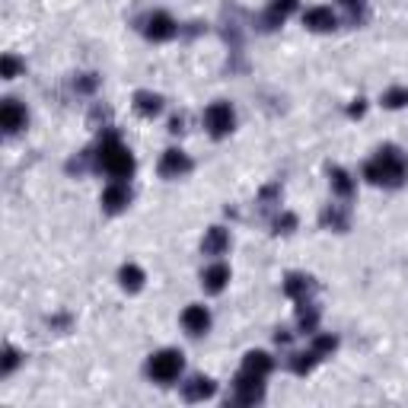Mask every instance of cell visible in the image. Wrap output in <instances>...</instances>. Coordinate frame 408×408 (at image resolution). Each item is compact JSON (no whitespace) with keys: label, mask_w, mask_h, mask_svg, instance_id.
<instances>
[{"label":"cell","mask_w":408,"mask_h":408,"mask_svg":"<svg viewBox=\"0 0 408 408\" xmlns=\"http://www.w3.org/2000/svg\"><path fill=\"white\" fill-rule=\"evenodd\" d=\"M363 175L373 185H383V189H399L402 182L408 179V159L402 157L395 147H383L377 150V157L363 166Z\"/></svg>","instance_id":"obj_1"},{"label":"cell","mask_w":408,"mask_h":408,"mask_svg":"<svg viewBox=\"0 0 408 408\" xmlns=\"http://www.w3.org/2000/svg\"><path fill=\"white\" fill-rule=\"evenodd\" d=\"M93 157H96V166L102 169L106 175H112L115 182L131 179V173H134V157H131V150L121 144L115 134H106V137H102Z\"/></svg>","instance_id":"obj_2"},{"label":"cell","mask_w":408,"mask_h":408,"mask_svg":"<svg viewBox=\"0 0 408 408\" xmlns=\"http://www.w3.org/2000/svg\"><path fill=\"white\" fill-rule=\"evenodd\" d=\"M182 367H185V361H182V351H157V354L147 361V373H150V379H157V383H173V379H179Z\"/></svg>","instance_id":"obj_3"},{"label":"cell","mask_w":408,"mask_h":408,"mask_svg":"<svg viewBox=\"0 0 408 408\" xmlns=\"http://www.w3.org/2000/svg\"><path fill=\"white\" fill-rule=\"evenodd\" d=\"M204 128L211 131V137H227L236 128V112L230 102H211L204 112Z\"/></svg>","instance_id":"obj_4"},{"label":"cell","mask_w":408,"mask_h":408,"mask_svg":"<svg viewBox=\"0 0 408 408\" xmlns=\"http://www.w3.org/2000/svg\"><path fill=\"white\" fill-rule=\"evenodd\" d=\"M265 399V377L242 370L233 383V402L236 405H256Z\"/></svg>","instance_id":"obj_5"},{"label":"cell","mask_w":408,"mask_h":408,"mask_svg":"<svg viewBox=\"0 0 408 408\" xmlns=\"http://www.w3.org/2000/svg\"><path fill=\"white\" fill-rule=\"evenodd\" d=\"M175 32H179V26H175V19L169 13H150L144 19V36L150 42H169Z\"/></svg>","instance_id":"obj_6"},{"label":"cell","mask_w":408,"mask_h":408,"mask_svg":"<svg viewBox=\"0 0 408 408\" xmlns=\"http://www.w3.org/2000/svg\"><path fill=\"white\" fill-rule=\"evenodd\" d=\"M26 121H29V115H26V109L19 106L16 99H7V102L0 106V125H3L7 134H16L19 128H26Z\"/></svg>","instance_id":"obj_7"},{"label":"cell","mask_w":408,"mask_h":408,"mask_svg":"<svg viewBox=\"0 0 408 408\" xmlns=\"http://www.w3.org/2000/svg\"><path fill=\"white\" fill-rule=\"evenodd\" d=\"M128 204H131V189L125 185V182H112V185L102 191V207H106L109 214L125 211Z\"/></svg>","instance_id":"obj_8"},{"label":"cell","mask_w":408,"mask_h":408,"mask_svg":"<svg viewBox=\"0 0 408 408\" xmlns=\"http://www.w3.org/2000/svg\"><path fill=\"white\" fill-rule=\"evenodd\" d=\"M303 26L313 32H332L338 26V19H335V13L329 7H310L303 13Z\"/></svg>","instance_id":"obj_9"},{"label":"cell","mask_w":408,"mask_h":408,"mask_svg":"<svg viewBox=\"0 0 408 408\" xmlns=\"http://www.w3.org/2000/svg\"><path fill=\"white\" fill-rule=\"evenodd\" d=\"M294 10H297V0H268V10H265V16H262V26L265 29H278Z\"/></svg>","instance_id":"obj_10"},{"label":"cell","mask_w":408,"mask_h":408,"mask_svg":"<svg viewBox=\"0 0 408 408\" xmlns=\"http://www.w3.org/2000/svg\"><path fill=\"white\" fill-rule=\"evenodd\" d=\"M182 325H185V332L189 335H204L207 329H211V313H207V306H189V310L182 313Z\"/></svg>","instance_id":"obj_11"},{"label":"cell","mask_w":408,"mask_h":408,"mask_svg":"<svg viewBox=\"0 0 408 408\" xmlns=\"http://www.w3.org/2000/svg\"><path fill=\"white\" fill-rule=\"evenodd\" d=\"M189 169H191V159L182 150H166L163 159H159V173L166 175V179H179V175H185Z\"/></svg>","instance_id":"obj_12"},{"label":"cell","mask_w":408,"mask_h":408,"mask_svg":"<svg viewBox=\"0 0 408 408\" xmlns=\"http://www.w3.org/2000/svg\"><path fill=\"white\" fill-rule=\"evenodd\" d=\"M227 281H230V268L223 262H214L211 268H204V274H201V284L207 294H220V290L227 288Z\"/></svg>","instance_id":"obj_13"},{"label":"cell","mask_w":408,"mask_h":408,"mask_svg":"<svg viewBox=\"0 0 408 408\" xmlns=\"http://www.w3.org/2000/svg\"><path fill=\"white\" fill-rule=\"evenodd\" d=\"M316 290V284H313L310 274H300V272H290L288 278H284V294L294 297V300H306V297Z\"/></svg>","instance_id":"obj_14"},{"label":"cell","mask_w":408,"mask_h":408,"mask_svg":"<svg viewBox=\"0 0 408 408\" xmlns=\"http://www.w3.org/2000/svg\"><path fill=\"white\" fill-rule=\"evenodd\" d=\"M182 393H185L189 402H204V399H211V395L217 393V383H214L211 377H191Z\"/></svg>","instance_id":"obj_15"},{"label":"cell","mask_w":408,"mask_h":408,"mask_svg":"<svg viewBox=\"0 0 408 408\" xmlns=\"http://www.w3.org/2000/svg\"><path fill=\"white\" fill-rule=\"evenodd\" d=\"M201 249H204V256H223L230 249V233L223 227H211L201 240Z\"/></svg>","instance_id":"obj_16"},{"label":"cell","mask_w":408,"mask_h":408,"mask_svg":"<svg viewBox=\"0 0 408 408\" xmlns=\"http://www.w3.org/2000/svg\"><path fill=\"white\" fill-rule=\"evenodd\" d=\"M134 109L144 115V118H153V115H159V109H163V99L150 90H141V93H134Z\"/></svg>","instance_id":"obj_17"},{"label":"cell","mask_w":408,"mask_h":408,"mask_svg":"<svg viewBox=\"0 0 408 408\" xmlns=\"http://www.w3.org/2000/svg\"><path fill=\"white\" fill-rule=\"evenodd\" d=\"M322 227L335 230V233H345V230H348V211H345L341 204H329L322 211Z\"/></svg>","instance_id":"obj_18"},{"label":"cell","mask_w":408,"mask_h":408,"mask_svg":"<svg viewBox=\"0 0 408 408\" xmlns=\"http://www.w3.org/2000/svg\"><path fill=\"white\" fill-rule=\"evenodd\" d=\"M274 367V361L265 351H249L246 354V361H242V370H249V373H258V377H268Z\"/></svg>","instance_id":"obj_19"},{"label":"cell","mask_w":408,"mask_h":408,"mask_svg":"<svg viewBox=\"0 0 408 408\" xmlns=\"http://www.w3.org/2000/svg\"><path fill=\"white\" fill-rule=\"evenodd\" d=\"M329 182H332V191H335V195H341V198H351V195H354V179H351V175L345 173L341 166L329 169Z\"/></svg>","instance_id":"obj_20"},{"label":"cell","mask_w":408,"mask_h":408,"mask_svg":"<svg viewBox=\"0 0 408 408\" xmlns=\"http://www.w3.org/2000/svg\"><path fill=\"white\" fill-rule=\"evenodd\" d=\"M297 322H300V329H303V332L316 335V329H319V310L313 306V303L300 300V313H297Z\"/></svg>","instance_id":"obj_21"},{"label":"cell","mask_w":408,"mask_h":408,"mask_svg":"<svg viewBox=\"0 0 408 408\" xmlns=\"http://www.w3.org/2000/svg\"><path fill=\"white\" fill-rule=\"evenodd\" d=\"M118 281H121V288L134 294V290L144 288V272H141L137 265H125V268L118 272Z\"/></svg>","instance_id":"obj_22"},{"label":"cell","mask_w":408,"mask_h":408,"mask_svg":"<svg viewBox=\"0 0 408 408\" xmlns=\"http://www.w3.org/2000/svg\"><path fill=\"white\" fill-rule=\"evenodd\" d=\"M316 363H319V354L313 348L310 351H300V354L290 357V367H294V373H310Z\"/></svg>","instance_id":"obj_23"},{"label":"cell","mask_w":408,"mask_h":408,"mask_svg":"<svg viewBox=\"0 0 408 408\" xmlns=\"http://www.w3.org/2000/svg\"><path fill=\"white\" fill-rule=\"evenodd\" d=\"M338 348V338H335V335H313V351H316L319 357L322 354H332V351Z\"/></svg>","instance_id":"obj_24"},{"label":"cell","mask_w":408,"mask_h":408,"mask_svg":"<svg viewBox=\"0 0 408 408\" xmlns=\"http://www.w3.org/2000/svg\"><path fill=\"white\" fill-rule=\"evenodd\" d=\"M383 106L386 109H402V106H408V90L405 86H395V90H389L383 96Z\"/></svg>","instance_id":"obj_25"},{"label":"cell","mask_w":408,"mask_h":408,"mask_svg":"<svg viewBox=\"0 0 408 408\" xmlns=\"http://www.w3.org/2000/svg\"><path fill=\"white\" fill-rule=\"evenodd\" d=\"M19 70H23V61L13 58V54H3V61H0V77H3V80H13Z\"/></svg>","instance_id":"obj_26"},{"label":"cell","mask_w":408,"mask_h":408,"mask_svg":"<svg viewBox=\"0 0 408 408\" xmlns=\"http://www.w3.org/2000/svg\"><path fill=\"white\" fill-rule=\"evenodd\" d=\"M16 367H19V351H16V348H3V367H0V370H3V377H10Z\"/></svg>","instance_id":"obj_27"},{"label":"cell","mask_w":408,"mask_h":408,"mask_svg":"<svg viewBox=\"0 0 408 408\" xmlns=\"http://www.w3.org/2000/svg\"><path fill=\"white\" fill-rule=\"evenodd\" d=\"M294 227H297L294 214H278V217H274V233H290Z\"/></svg>","instance_id":"obj_28"},{"label":"cell","mask_w":408,"mask_h":408,"mask_svg":"<svg viewBox=\"0 0 408 408\" xmlns=\"http://www.w3.org/2000/svg\"><path fill=\"white\" fill-rule=\"evenodd\" d=\"M96 84H99V80L93 74H84L80 80H77V90H80V93H93V90H96Z\"/></svg>","instance_id":"obj_29"},{"label":"cell","mask_w":408,"mask_h":408,"mask_svg":"<svg viewBox=\"0 0 408 408\" xmlns=\"http://www.w3.org/2000/svg\"><path fill=\"white\" fill-rule=\"evenodd\" d=\"M341 7H348L351 10V16H361V10H363V0H341Z\"/></svg>","instance_id":"obj_30"},{"label":"cell","mask_w":408,"mask_h":408,"mask_svg":"<svg viewBox=\"0 0 408 408\" xmlns=\"http://www.w3.org/2000/svg\"><path fill=\"white\" fill-rule=\"evenodd\" d=\"M169 131H173V134H182V131H185V118H182V115H175V118L169 121Z\"/></svg>","instance_id":"obj_31"},{"label":"cell","mask_w":408,"mask_h":408,"mask_svg":"<svg viewBox=\"0 0 408 408\" xmlns=\"http://www.w3.org/2000/svg\"><path fill=\"white\" fill-rule=\"evenodd\" d=\"M348 112H351V115H363V99H357V102L348 109Z\"/></svg>","instance_id":"obj_32"}]
</instances>
